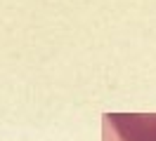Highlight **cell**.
I'll list each match as a JSON object with an SVG mask.
<instances>
[{
	"instance_id": "obj_1",
	"label": "cell",
	"mask_w": 156,
	"mask_h": 141,
	"mask_svg": "<svg viewBox=\"0 0 156 141\" xmlns=\"http://www.w3.org/2000/svg\"><path fill=\"white\" fill-rule=\"evenodd\" d=\"M107 118L123 141H156V115L109 113Z\"/></svg>"
}]
</instances>
